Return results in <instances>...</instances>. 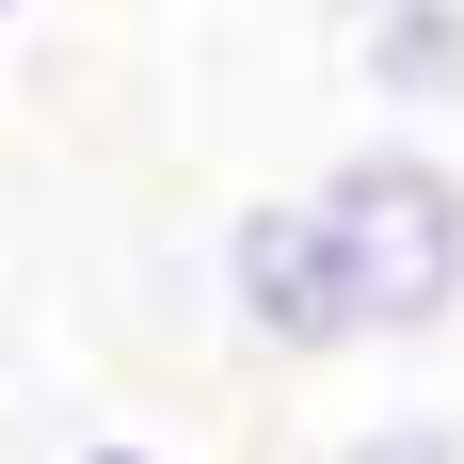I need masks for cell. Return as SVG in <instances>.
Wrapping results in <instances>:
<instances>
[{
    "label": "cell",
    "instance_id": "5b68a950",
    "mask_svg": "<svg viewBox=\"0 0 464 464\" xmlns=\"http://www.w3.org/2000/svg\"><path fill=\"white\" fill-rule=\"evenodd\" d=\"M81 464H160V449H129V432H96V449H81Z\"/></svg>",
    "mask_w": 464,
    "mask_h": 464
},
{
    "label": "cell",
    "instance_id": "52a82bcc",
    "mask_svg": "<svg viewBox=\"0 0 464 464\" xmlns=\"http://www.w3.org/2000/svg\"><path fill=\"white\" fill-rule=\"evenodd\" d=\"M0 33H16V0H0Z\"/></svg>",
    "mask_w": 464,
    "mask_h": 464
},
{
    "label": "cell",
    "instance_id": "277c9868",
    "mask_svg": "<svg viewBox=\"0 0 464 464\" xmlns=\"http://www.w3.org/2000/svg\"><path fill=\"white\" fill-rule=\"evenodd\" d=\"M336 464H464V417H369L336 432Z\"/></svg>",
    "mask_w": 464,
    "mask_h": 464
},
{
    "label": "cell",
    "instance_id": "3957f363",
    "mask_svg": "<svg viewBox=\"0 0 464 464\" xmlns=\"http://www.w3.org/2000/svg\"><path fill=\"white\" fill-rule=\"evenodd\" d=\"M353 81L384 112H464V0H384L353 16Z\"/></svg>",
    "mask_w": 464,
    "mask_h": 464
},
{
    "label": "cell",
    "instance_id": "8992f818",
    "mask_svg": "<svg viewBox=\"0 0 464 464\" xmlns=\"http://www.w3.org/2000/svg\"><path fill=\"white\" fill-rule=\"evenodd\" d=\"M321 16H384V0H321Z\"/></svg>",
    "mask_w": 464,
    "mask_h": 464
},
{
    "label": "cell",
    "instance_id": "7a4b0ae2",
    "mask_svg": "<svg viewBox=\"0 0 464 464\" xmlns=\"http://www.w3.org/2000/svg\"><path fill=\"white\" fill-rule=\"evenodd\" d=\"M208 288H225V336H240V353H273V369H336V353H369V336H353V288H336V240H321L304 192L225 208Z\"/></svg>",
    "mask_w": 464,
    "mask_h": 464
},
{
    "label": "cell",
    "instance_id": "6da1fadb",
    "mask_svg": "<svg viewBox=\"0 0 464 464\" xmlns=\"http://www.w3.org/2000/svg\"><path fill=\"white\" fill-rule=\"evenodd\" d=\"M336 240V288H353V336L369 353H417V336L464 321V160H432L417 129H369L353 160L304 177Z\"/></svg>",
    "mask_w": 464,
    "mask_h": 464
}]
</instances>
